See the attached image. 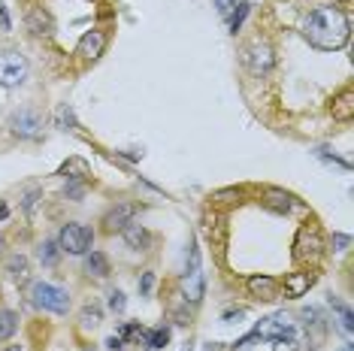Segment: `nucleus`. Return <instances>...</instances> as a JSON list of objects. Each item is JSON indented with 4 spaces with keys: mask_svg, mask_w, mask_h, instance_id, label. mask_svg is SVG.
I'll return each instance as SVG.
<instances>
[{
    "mask_svg": "<svg viewBox=\"0 0 354 351\" xmlns=\"http://www.w3.org/2000/svg\"><path fill=\"white\" fill-rule=\"evenodd\" d=\"M303 37L309 39V46H315L321 52H336L348 43L351 21L339 6H318V10H312L306 15Z\"/></svg>",
    "mask_w": 354,
    "mask_h": 351,
    "instance_id": "obj_1",
    "label": "nucleus"
},
{
    "mask_svg": "<svg viewBox=\"0 0 354 351\" xmlns=\"http://www.w3.org/2000/svg\"><path fill=\"white\" fill-rule=\"evenodd\" d=\"M252 336L254 339H263V342H291L294 339V321L285 312L270 315V318H261V321L254 324Z\"/></svg>",
    "mask_w": 354,
    "mask_h": 351,
    "instance_id": "obj_2",
    "label": "nucleus"
},
{
    "mask_svg": "<svg viewBox=\"0 0 354 351\" xmlns=\"http://www.w3.org/2000/svg\"><path fill=\"white\" fill-rule=\"evenodd\" d=\"M30 297L39 309H46V312H55V315H64L70 309V294L58 288V285H49V282H37L34 291H30Z\"/></svg>",
    "mask_w": 354,
    "mask_h": 351,
    "instance_id": "obj_3",
    "label": "nucleus"
},
{
    "mask_svg": "<svg viewBox=\"0 0 354 351\" xmlns=\"http://www.w3.org/2000/svg\"><path fill=\"white\" fill-rule=\"evenodd\" d=\"M28 58L19 52L0 55V88H19L28 79Z\"/></svg>",
    "mask_w": 354,
    "mask_h": 351,
    "instance_id": "obj_4",
    "label": "nucleus"
},
{
    "mask_svg": "<svg viewBox=\"0 0 354 351\" xmlns=\"http://www.w3.org/2000/svg\"><path fill=\"white\" fill-rule=\"evenodd\" d=\"M91 243H94V234L85 225H73V221H70V225L61 227V236H58L61 252H67V254H88V252H91Z\"/></svg>",
    "mask_w": 354,
    "mask_h": 351,
    "instance_id": "obj_5",
    "label": "nucleus"
},
{
    "mask_svg": "<svg viewBox=\"0 0 354 351\" xmlns=\"http://www.w3.org/2000/svg\"><path fill=\"white\" fill-rule=\"evenodd\" d=\"M182 291H185V300H188V303H200V300H203V269H200V252H197L194 243H191V267L185 269Z\"/></svg>",
    "mask_w": 354,
    "mask_h": 351,
    "instance_id": "obj_6",
    "label": "nucleus"
},
{
    "mask_svg": "<svg viewBox=\"0 0 354 351\" xmlns=\"http://www.w3.org/2000/svg\"><path fill=\"white\" fill-rule=\"evenodd\" d=\"M294 258L297 260H318L321 254V236L315 227H300V234H297V243H294Z\"/></svg>",
    "mask_w": 354,
    "mask_h": 351,
    "instance_id": "obj_7",
    "label": "nucleus"
},
{
    "mask_svg": "<svg viewBox=\"0 0 354 351\" xmlns=\"http://www.w3.org/2000/svg\"><path fill=\"white\" fill-rule=\"evenodd\" d=\"M245 61H248V70L257 73V76L270 73V70L276 67V55H272V49H270L267 43H252V46H248Z\"/></svg>",
    "mask_w": 354,
    "mask_h": 351,
    "instance_id": "obj_8",
    "label": "nucleus"
},
{
    "mask_svg": "<svg viewBox=\"0 0 354 351\" xmlns=\"http://www.w3.org/2000/svg\"><path fill=\"white\" fill-rule=\"evenodd\" d=\"M39 127H43V118H39L34 109H19V113L10 118V131L15 133V137L30 140V137H37L39 133Z\"/></svg>",
    "mask_w": 354,
    "mask_h": 351,
    "instance_id": "obj_9",
    "label": "nucleus"
},
{
    "mask_svg": "<svg viewBox=\"0 0 354 351\" xmlns=\"http://www.w3.org/2000/svg\"><path fill=\"white\" fill-rule=\"evenodd\" d=\"M103 49H106V34H103V30H88V34L79 39V55H82V58H100L103 55Z\"/></svg>",
    "mask_w": 354,
    "mask_h": 351,
    "instance_id": "obj_10",
    "label": "nucleus"
},
{
    "mask_svg": "<svg viewBox=\"0 0 354 351\" xmlns=\"http://www.w3.org/2000/svg\"><path fill=\"white\" fill-rule=\"evenodd\" d=\"M245 288L252 297L257 300H276V294H279V285H276V278H270V276H252L245 282Z\"/></svg>",
    "mask_w": 354,
    "mask_h": 351,
    "instance_id": "obj_11",
    "label": "nucleus"
},
{
    "mask_svg": "<svg viewBox=\"0 0 354 351\" xmlns=\"http://www.w3.org/2000/svg\"><path fill=\"white\" fill-rule=\"evenodd\" d=\"M312 273H291L285 278V297H291V300H297V297H303V294H309V288H312Z\"/></svg>",
    "mask_w": 354,
    "mask_h": 351,
    "instance_id": "obj_12",
    "label": "nucleus"
},
{
    "mask_svg": "<svg viewBox=\"0 0 354 351\" xmlns=\"http://www.w3.org/2000/svg\"><path fill=\"white\" fill-rule=\"evenodd\" d=\"M131 218H133V206L131 203H122V206H115V209H112L106 218H103V225H106L109 234H115V230H122Z\"/></svg>",
    "mask_w": 354,
    "mask_h": 351,
    "instance_id": "obj_13",
    "label": "nucleus"
},
{
    "mask_svg": "<svg viewBox=\"0 0 354 351\" xmlns=\"http://www.w3.org/2000/svg\"><path fill=\"white\" fill-rule=\"evenodd\" d=\"M122 234H124V243L131 245V249H146L149 245V230L142 225H136V221H127L122 227Z\"/></svg>",
    "mask_w": 354,
    "mask_h": 351,
    "instance_id": "obj_14",
    "label": "nucleus"
},
{
    "mask_svg": "<svg viewBox=\"0 0 354 351\" xmlns=\"http://www.w3.org/2000/svg\"><path fill=\"white\" fill-rule=\"evenodd\" d=\"M333 118L336 122H351L354 118V94L348 91V88L333 100Z\"/></svg>",
    "mask_w": 354,
    "mask_h": 351,
    "instance_id": "obj_15",
    "label": "nucleus"
},
{
    "mask_svg": "<svg viewBox=\"0 0 354 351\" xmlns=\"http://www.w3.org/2000/svg\"><path fill=\"white\" fill-rule=\"evenodd\" d=\"M85 269L91 276H97V278H106L109 276V260H106V254H100V252H91L85 258Z\"/></svg>",
    "mask_w": 354,
    "mask_h": 351,
    "instance_id": "obj_16",
    "label": "nucleus"
},
{
    "mask_svg": "<svg viewBox=\"0 0 354 351\" xmlns=\"http://www.w3.org/2000/svg\"><path fill=\"white\" fill-rule=\"evenodd\" d=\"M303 318H306V330H315V348L321 345V339H324V321H321V312L318 309H303Z\"/></svg>",
    "mask_w": 354,
    "mask_h": 351,
    "instance_id": "obj_17",
    "label": "nucleus"
},
{
    "mask_svg": "<svg viewBox=\"0 0 354 351\" xmlns=\"http://www.w3.org/2000/svg\"><path fill=\"white\" fill-rule=\"evenodd\" d=\"M167 342H170V327H155V330H149L146 333V348H151V351H158V348H164Z\"/></svg>",
    "mask_w": 354,
    "mask_h": 351,
    "instance_id": "obj_18",
    "label": "nucleus"
},
{
    "mask_svg": "<svg viewBox=\"0 0 354 351\" xmlns=\"http://www.w3.org/2000/svg\"><path fill=\"white\" fill-rule=\"evenodd\" d=\"M15 327H19V318H15V312H10V309H0V342L10 339L15 333Z\"/></svg>",
    "mask_w": 354,
    "mask_h": 351,
    "instance_id": "obj_19",
    "label": "nucleus"
},
{
    "mask_svg": "<svg viewBox=\"0 0 354 351\" xmlns=\"http://www.w3.org/2000/svg\"><path fill=\"white\" fill-rule=\"evenodd\" d=\"M330 306H333V309H336V315H339V327H342V333H345V336H351V330H354V324H351V309L345 306V303L333 300V297H330Z\"/></svg>",
    "mask_w": 354,
    "mask_h": 351,
    "instance_id": "obj_20",
    "label": "nucleus"
},
{
    "mask_svg": "<svg viewBox=\"0 0 354 351\" xmlns=\"http://www.w3.org/2000/svg\"><path fill=\"white\" fill-rule=\"evenodd\" d=\"M28 28L34 30V34H49V30H52V19L46 12H30Z\"/></svg>",
    "mask_w": 354,
    "mask_h": 351,
    "instance_id": "obj_21",
    "label": "nucleus"
},
{
    "mask_svg": "<svg viewBox=\"0 0 354 351\" xmlns=\"http://www.w3.org/2000/svg\"><path fill=\"white\" fill-rule=\"evenodd\" d=\"M267 197H270V200H267L270 209H276V212H288V209H291V197L281 194V191H270Z\"/></svg>",
    "mask_w": 354,
    "mask_h": 351,
    "instance_id": "obj_22",
    "label": "nucleus"
},
{
    "mask_svg": "<svg viewBox=\"0 0 354 351\" xmlns=\"http://www.w3.org/2000/svg\"><path fill=\"white\" fill-rule=\"evenodd\" d=\"M58 254H61V245L55 243V239H49V243H43V245H39V260H43V263H49V267H52L55 260H58Z\"/></svg>",
    "mask_w": 354,
    "mask_h": 351,
    "instance_id": "obj_23",
    "label": "nucleus"
},
{
    "mask_svg": "<svg viewBox=\"0 0 354 351\" xmlns=\"http://www.w3.org/2000/svg\"><path fill=\"white\" fill-rule=\"evenodd\" d=\"M6 267H10V273H12L15 278H19V282H25V276H28V260L21 258V254H12Z\"/></svg>",
    "mask_w": 354,
    "mask_h": 351,
    "instance_id": "obj_24",
    "label": "nucleus"
},
{
    "mask_svg": "<svg viewBox=\"0 0 354 351\" xmlns=\"http://www.w3.org/2000/svg\"><path fill=\"white\" fill-rule=\"evenodd\" d=\"M248 10H252V6H248V3H236V10L230 12V30H233V34H236L239 28H243V21H245Z\"/></svg>",
    "mask_w": 354,
    "mask_h": 351,
    "instance_id": "obj_25",
    "label": "nucleus"
},
{
    "mask_svg": "<svg viewBox=\"0 0 354 351\" xmlns=\"http://www.w3.org/2000/svg\"><path fill=\"white\" fill-rule=\"evenodd\" d=\"M79 318H82V327H97L100 324V309L97 306H85Z\"/></svg>",
    "mask_w": 354,
    "mask_h": 351,
    "instance_id": "obj_26",
    "label": "nucleus"
},
{
    "mask_svg": "<svg viewBox=\"0 0 354 351\" xmlns=\"http://www.w3.org/2000/svg\"><path fill=\"white\" fill-rule=\"evenodd\" d=\"M140 336H142L140 324H124L122 330H118V339H140Z\"/></svg>",
    "mask_w": 354,
    "mask_h": 351,
    "instance_id": "obj_27",
    "label": "nucleus"
},
{
    "mask_svg": "<svg viewBox=\"0 0 354 351\" xmlns=\"http://www.w3.org/2000/svg\"><path fill=\"white\" fill-rule=\"evenodd\" d=\"M124 306H127L124 294L122 291H112L109 294V309H112V312H124Z\"/></svg>",
    "mask_w": 354,
    "mask_h": 351,
    "instance_id": "obj_28",
    "label": "nucleus"
},
{
    "mask_svg": "<svg viewBox=\"0 0 354 351\" xmlns=\"http://www.w3.org/2000/svg\"><path fill=\"white\" fill-rule=\"evenodd\" d=\"M85 170H88V167H85V161H76V158H73V161H70V164H64V170L61 173H79V176H85Z\"/></svg>",
    "mask_w": 354,
    "mask_h": 351,
    "instance_id": "obj_29",
    "label": "nucleus"
},
{
    "mask_svg": "<svg viewBox=\"0 0 354 351\" xmlns=\"http://www.w3.org/2000/svg\"><path fill=\"white\" fill-rule=\"evenodd\" d=\"M330 243H333V249H336V252H348L351 239L345 236V234H333V239H330Z\"/></svg>",
    "mask_w": 354,
    "mask_h": 351,
    "instance_id": "obj_30",
    "label": "nucleus"
},
{
    "mask_svg": "<svg viewBox=\"0 0 354 351\" xmlns=\"http://www.w3.org/2000/svg\"><path fill=\"white\" fill-rule=\"evenodd\" d=\"M151 288H155V273H142V278H140V291L149 297Z\"/></svg>",
    "mask_w": 354,
    "mask_h": 351,
    "instance_id": "obj_31",
    "label": "nucleus"
},
{
    "mask_svg": "<svg viewBox=\"0 0 354 351\" xmlns=\"http://www.w3.org/2000/svg\"><path fill=\"white\" fill-rule=\"evenodd\" d=\"M58 122H61V124H70V127H76V118H73V113H70L67 106H61V109H58Z\"/></svg>",
    "mask_w": 354,
    "mask_h": 351,
    "instance_id": "obj_32",
    "label": "nucleus"
},
{
    "mask_svg": "<svg viewBox=\"0 0 354 351\" xmlns=\"http://www.w3.org/2000/svg\"><path fill=\"white\" fill-rule=\"evenodd\" d=\"M106 348H109V351H122V348H124V339L109 336V339H106Z\"/></svg>",
    "mask_w": 354,
    "mask_h": 351,
    "instance_id": "obj_33",
    "label": "nucleus"
},
{
    "mask_svg": "<svg viewBox=\"0 0 354 351\" xmlns=\"http://www.w3.org/2000/svg\"><path fill=\"white\" fill-rule=\"evenodd\" d=\"M215 3H218V12H221V15H230V12H233V3H230V0H215Z\"/></svg>",
    "mask_w": 354,
    "mask_h": 351,
    "instance_id": "obj_34",
    "label": "nucleus"
},
{
    "mask_svg": "<svg viewBox=\"0 0 354 351\" xmlns=\"http://www.w3.org/2000/svg\"><path fill=\"white\" fill-rule=\"evenodd\" d=\"M0 30H10V19H6V6L0 3Z\"/></svg>",
    "mask_w": 354,
    "mask_h": 351,
    "instance_id": "obj_35",
    "label": "nucleus"
},
{
    "mask_svg": "<svg viewBox=\"0 0 354 351\" xmlns=\"http://www.w3.org/2000/svg\"><path fill=\"white\" fill-rule=\"evenodd\" d=\"M6 215H10V209H6V203H0V221H3Z\"/></svg>",
    "mask_w": 354,
    "mask_h": 351,
    "instance_id": "obj_36",
    "label": "nucleus"
},
{
    "mask_svg": "<svg viewBox=\"0 0 354 351\" xmlns=\"http://www.w3.org/2000/svg\"><path fill=\"white\" fill-rule=\"evenodd\" d=\"M339 351H351V345H342V348H339Z\"/></svg>",
    "mask_w": 354,
    "mask_h": 351,
    "instance_id": "obj_37",
    "label": "nucleus"
},
{
    "mask_svg": "<svg viewBox=\"0 0 354 351\" xmlns=\"http://www.w3.org/2000/svg\"><path fill=\"white\" fill-rule=\"evenodd\" d=\"M182 351H191V345H185V348H182Z\"/></svg>",
    "mask_w": 354,
    "mask_h": 351,
    "instance_id": "obj_38",
    "label": "nucleus"
}]
</instances>
